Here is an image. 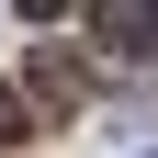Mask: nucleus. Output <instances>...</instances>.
I'll use <instances>...</instances> for the list:
<instances>
[{
    "instance_id": "1",
    "label": "nucleus",
    "mask_w": 158,
    "mask_h": 158,
    "mask_svg": "<svg viewBox=\"0 0 158 158\" xmlns=\"http://www.w3.org/2000/svg\"><path fill=\"white\" fill-rule=\"evenodd\" d=\"M90 23H102V45H113V56H147V45H158V11H135V0H102Z\"/></svg>"
},
{
    "instance_id": "2",
    "label": "nucleus",
    "mask_w": 158,
    "mask_h": 158,
    "mask_svg": "<svg viewBox=\"0 0 158 158\" xmlns=\"http://www.w3.org/2000/svg\"><path fill=\"white\" fill-rule=\"evenodd\" d=\"M11 135H23V102H11V90H0V147H11Z\"/></svg>"
}]
</instances>
